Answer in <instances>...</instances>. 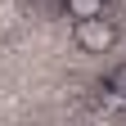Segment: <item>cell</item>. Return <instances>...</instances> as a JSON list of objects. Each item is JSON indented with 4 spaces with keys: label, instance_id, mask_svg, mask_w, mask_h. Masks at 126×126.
Listing matches in <instances>:
<instances>
[{
    "label": "cell",
    "instance_id": "1",
    "mask_svg": "<svg viewBox=\"0 0 126 126\" xmlns=\"http://www.w3.org/2000/svg\"><path fill=\"white\" fill-rule=\"evenodd\" d=\"M72 41L81 54H108L122 41V27L108 18V14H94V18H77L72 23Z\"/></svg>",
    "mask_w": 126,
    "mask_h": 126
},
{
    "label": "cell",
    "instance_id": "3",
    "mask_svg": "<svg viewBox=\"0 0 126 126\" xmlns=\"http://www.w3.org/2000/svg\"><path fill=\"white\" fill-rule=\"evenodd\" d=\"M104 90L113 94V99H126V63H117V68L104 77Z\"/></svg>",
    "mask_w": 126,
    "mask_h": 126
},
{
    "label": "cell",
    "instance_id": "2",
    "mask_svg": "<svg viewBox=\"0 0 126 126\" xmlns=\"http://www.w3.org/2000/svg\"><path fill=\"white\" fill-rule=\"evenodd\" d=\"M63 14L77 23V18H94V14H108V0H59Z\"/></svg>",
    "mask_w": 126,
    "mask_h": 126
}]
</instances>
